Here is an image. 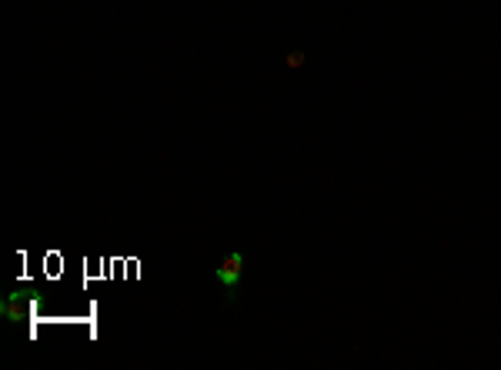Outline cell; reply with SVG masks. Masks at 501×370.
Listing matches in <instances>:
<instances>
[{"instance_id": "1", "label": "cell", "mask_w": 501, "mask_h": 370, "mask_svg": "<svg viewBox=\"0 0 501 370\" xmlns=\"http://www.w3.org/2000/svg\"><path fill=\"white\" fill-rule=\"evenodd\" d=\"M241 277H244V253L234 251V253H228V257L221 260V267H217V284L228 290V297H231V301H234V294H237Z\"/></svg>"}, {"instance_id": "2", "label": "cell", "mask_w": 501, "mask_h": 370, "mask_svg": "<svg viewBox=\"0 0 501 370\" xmlns=\"http://www.w3.org/2000/svg\"><path fill=\"white\" fill-rule=\"evenodd\" d=\"M304 60H308V57H304V51H291V53H287V67H291V70L304 67Z\"/></svg>"}]
</instances>
